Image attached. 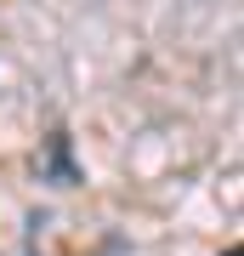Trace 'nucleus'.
I'll return each mask as SVG.
<instances>
[{
  "label": "nucleus",
  "mask_w": 244,
  "mask_h": 256,
  "mask_svg": "<svg viewBox=\"0 0 244 256\" xmlns=\"http://www.w3.org/2000/svg\"><path fill=\"white\" fill-rule=\"evenodd\" d=\"M40 176H45V182H57V188H74V182H80V165H74V154H68V131H51V137H45Z\"/></svg>",
  "instance_id": "1"
}]
</instances>
